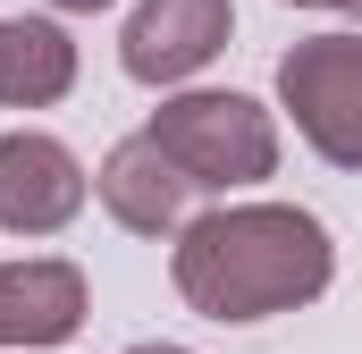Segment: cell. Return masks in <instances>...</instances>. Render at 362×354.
<instances>
[{"mask_svg": "<svg viewBox=\"0 0 362 354\" xmlns=\"http://www.w3.org/2000/svg\"><path fill=\"white\" fill-rule=\"evenodd\" d=\"M169 278L202 321L245 329V321H278V312L320 304L337 278V245L303 202H219L177 228Z\"/></svg>", "mask_w": 362, "mask_h": 354, "instance_id": "cell-1", "label": "cell"}, {"mask_svg": "<svg viewBox=\"0 0 362 354\" xmlns=\"http://www.w3.org/2000/svg\"><path fill=\"white\" fill-rule=\"evenodd\" d=\"M144 135L194 177V194H236V185L278 177V118L253 93H219V85L160 93V110H152Z\"/></svg>", "mask_w": 362, "mask_h": 354, "instance_id": "cell-2", "label": "cell"}, {"mask_svg": "<svg viewBox=\"0 0 362 354\" xmlns=\"http://www.w3.org/2000/svg\"><path fill=\"white\" fill-rule=\"evenodd\" d=\"M278 110L329 169H362V34H303L278 59Z\"/></svg>", "mask_w": 362, "mask_h": 354, "instance_id": "cell-3", "label": "cell"}, {"mask_svg": "<svg viewBox=\"0 0 362 354\" xmlns=\"http://www.w3.org/2000/svg\"><path fill=\"white\" fill-rule=\"evenodd\" d=\"M236 34V0H135L118 34V68L152 93H185Z\"/></svg>", "mask_w": 362, "mask_h": 354, "instance_id": "cell-4", "label": "cell"}, {"mask_svg": "<svg viewBox=\"0 0 362 354\" xmlns=\"http://www.w3.org/2000/svg\"><path fill=\"white\" fill-rule=\"evenodd\" d=\"M85 194L93 177L59 135H42V127L0 135V236H59L85 211Z\"/></svg>", "mask_w": 362, "mask_h": 354, "instance_id": "cell-5", "label": "cell"}, {"mask_svg": "<svg viewBox=\"0 0 362 354\" xmlns=\"http://www.w3.org/2000/svg\"><path fill=\"white\" fill-rule=\"evenodd\" d=\"M93 194H101V211H110L127 236H177L185 211H194V177H185L152 135H118V144L101 152V169H93Z\"/></svg>", "mask_w": 362, "mask_h": 354, "instance_id": "cell-6", "label": "cell"}, {"mask_svg": "<svg viewBox=\"0 0 362 354\" xmlns=\"http://www.w3.org/2000/svg\"><path fill=\"white\" fill-rule=\"evenodd\" d=\"M85 329V270L59 262V253H34V262H0V346H68Z\"/></svg>", "mask_w": 362, "mask_h": 354, "instance_id": "cell-7", "label": "cell"}, {"mask_svg": "<svg viewBox=\"0 0 362 354\" xmlns=\"http://www.w3.org/2000/svg\"><path fill=\"white\" fill-rule=\"evenodd\" d=\"M76 93V34L59 17H0V110H51Z\"/></svg>", "mask_w": 362, "mask_h": 354, "instance_id": "cell-8", "label": "cell"}, {"mask_svg": "<svg viewBox=\"0 0 362 354\" xmlns=\"http://www.w3.org/2000/svg\"><path fill=\"white\" fill-rule=\"evenodd\" d=\"M51 8H59V17H101L110 0H51Z\"/></svg>", "mask_w": 362, "mask_h": 354, "instance_id": "cell-9", "label": "cell"}, {"mask_svg": "<svg viewBox=\"0 0 362 354\" xmlns=\"http://www.w3.org/2000/svg\"><path fill=\"white\" fill-rule=\"evenodd\" d=\"M127 354H194V346H169V338H144V346H127Z\"/></svg>", "mask_w": 362, "mask_h": 354, "instance_id": "cell-10", "label": "cell"}, {"mask_svg": "<svg viewBox=\"0 0 362 354\" xmlns=\"http://www.w3.org/2000/svg\"><path fill=\"white\" fill-rule=\"evenodd\" d=\"M286 8H346V0H286Z\"/></svg>", "mask_w": 362, "mask_h": 354, "instance_id": "cell-11", "label": "cell"}, {"mask_svg": "<svg viewBox=\"0 0 362 354\" xmlns=\"http://www.w3.org/2000/svg\"><path fill=\"white\" fill-rule=\"evenodd\" d=\"M346 8H354V17H362V0H346Z\"/></svg>", "mask_w": 362, "mask_h": 354, "instance_id": "cell-12", "label": "cell"}]
</instances>
